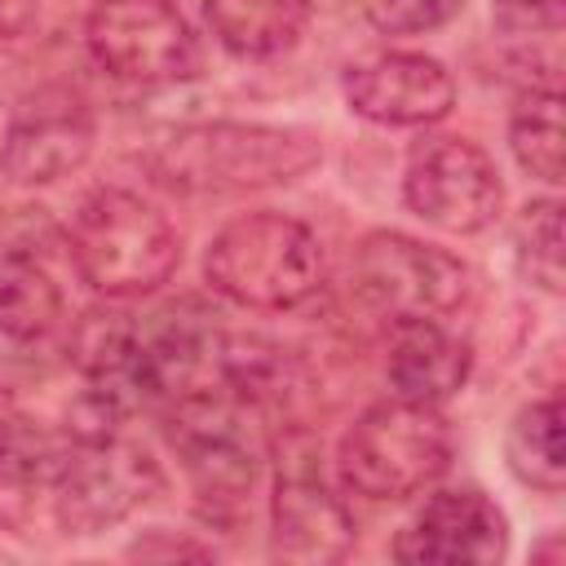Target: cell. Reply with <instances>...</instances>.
Returning a JSON list of instances; mask_svg holds the SVG:
<instances>
[{
  "label": "cell",
  "mask_w": 566,
  "mask_h": 566,
  "mask_svg": "<svg viewBox=\"0 0 566 566\" xmlns=\"http://www.w3.org/2000/svg\"><path fill=\"white\" fill-rule=\"evenodd\" d=\"M323 159V142L310 128L203 119L164 133L146 150V168L177 195H248L301 181Z\"/></svg>",
  "instance_id": "cell-1"
},
{
  "label": "cell",
  "mask_w": 566,
  "mask_h": 566,
  "mask_svg": "<svg viewBox=\"0 0 566 566\" xmlns=\"http://www.w3.org/2000/svg\"><path fill=\"white\" fill-rule=\"evenodd\" d=\"M66 248L80 279L115 301L164 287L181 261V234L172 221L119 186H102L80 199L66 226Z\"/></svg>",
  "instance_id": "cell-2"
},
{
  "label": "cell",
  "mask_w": 566,
  "mask_h": 566,
  "mask_svg": "<svg viewBox=\"0 0 566 566\" xmlns=\"http://www.w3.org/2000/svg\"><path fill=\"white\" fill-rule=\"evenodd\" d=\"M203 279L217 296L243 310H296L323 287L327 256L305 221L248 212L217 230L203 252Z\"/></svg>",
  "instance_id": "cell-3"
},
{
  "label": "cell",
  "mask_w": 566,
  "mask_h": 566,
  "mask_svg": "<svg viewBox=\"0 0 566 566\" xmlns=\"http://www.w3.org/2000/svg\"><path fill=\"white\" fill-rule=\"evenodd\" d=\"M164 438L195 495L212 513L243 504L261 464L270 460V438L256 402L234 394L230 385H203L172 398Z\"/></svg>",
  "instance_id": "cell-4"
},
{
  "label": "cell",
  "mask_w": 566,
  "mask_h": 566,
  "mask_svg": "<svg viewBox=\"0 0 566 566\" xmlns=\"http://www.w3.org/2000/svg\"><path fill=\"white\" fill-rule=\"evenodd\" d=\"M451 464V424L433 402L385 398L367 407L336 447L345 491L394 504L433 486Z\"/></svg>",
  "instance_id": "cell-5"
},
{
  "label": "cell",
  "mask_w": 566,
  "mask_h": 566,
  "mask_svg": "<svg viewBox=\"0 0 566 566\" xmlns=\"http://www.w3.org/2000/svg\"><path fill=\"white\" fill-rule=\"evenodd\" d=\"M354 292L389 323H442L469 301V265L438 243L371 230L354 248Z\"/></svg>",
  "instance_id": "cell-6"
},
{
  "label": "cell",
  "mask_w": 566,
  "mask_h": 566,
  "mask_svg": "<svg viewBox=\"0 0 566 566\" xmlns=\"http://www.w3.org/2000/svg\"><path fill=\"white\" fill-rule=\"evenodd\" d=\"M93 62L128 84H181L199 75V40L172 0H97L84 27Z\"/></svg>",
  "instance_id": "cell-7"
},
{
  "label": "cell",
  "mask_w": 566,
  "mask_h": 566,
  "mask_svg": "<svg viewBox=\"0 0 566 566\" xmlns=\"http://www.w3.org/2000/svg\"><path fill=\"white\" fill-rule=\"evenodd\" d=\"M164 486L159 460L119 433L71 447L53 491V517L66 535H102L137 513Z\"/></svg>",
  "instance_id": "cell-8"
},
{
  "label": "cell",
  "mask_w": 566,
  "mask_h": 566,
  "mask_svg": "<svg viewBox=\"0 0 566 566\" xmlns=\"http://www.w3.org/2000/svg\"><path fill=\"white\" fill-rule=\"evenodd\" d=\"M402 203L433 230L478 234L504 208L495 159L469 137H429L411 150L402 172Z\"/></svg>",
  "instance_id": "cell-9"
},
{
  "label": "cell",
  "mask_w": 566,
  "mask_h": 566,
  "mask_svg": "<svg viewBox=\"0 0 566 566\" xmlns=\"http://www.w3.org/2000/svg\"><path fill=\"white\" fill-rule=\"evenodd\" d=\"M274 553L292 562H336L354 548V517L345 500L327 486L310 442H287L270 495Z\"/></svg>",
  "instance_id": "cell-10"
},
{
  "label": "cell",
  "mask_w": 566,
  "mask_h": 566,
  "mask_svg": "<svg viewBox=\"0 0 566 566\" xmlns=\"http://www.w3.org/2000/svg\"><path fill=\"white\" fill-rule=\"evenodd\" d=\"M93 111L62 88L35 93L0 137V172L13 186H49L71 177L93 155Z\"/></svg>",
  "instance_id": "cell-11"
},
{
  "label": "cell",
  "mask_w": 566,
  "mask_h": 566,
  "mask_svg": "<svg viewBox=\"0 0 566 566\" xmlns=\"http://www.w3.org/2000/svg\"><path fill=\"white\" fill-rule=\"evenodd\" d=\"M340 93L354 115L385 124V128H424L451 115L455 80L429 53H376L354 62L340 80Z\"/></svg>",
  "instance_id": "cell-12"
},
{
  "label": "cell",
  "mask_w": 566,
  "mask_h": 566,
  "mask_svg": "<svg viewBox=\"0 0 566 566\" xmlns=\"http://www.w3.org/2000/svg\"><path fill=\"white\" fill-rule=\"evenodd\" d=\"M509 553V522L491 495L478 486H451L429 495L416 517L394 535L398 562H429V566H486Z\"/></svg>",
  "instance_id": "cell-13"
},
{
  "label": "cell",
  "mask_w": 566,
  "mask_h": 566,
  "mask_svg": "<svg viewBox=\"0 0 566 566\" xmlns=\"http://www.w3.org/2000/svg\"><path fill=\"white\" fill-rule=\"evenodd\" d=\"M469 367H473L469 345L455 332H447L442 323H433V318L394 323L385 376L398 389V398L438 407L451 394H460V385L469 380Z\"/></svg>",
  "instance_id": "cell-14"
},
{
  "label": "cell",
  "mask_w": 566,
  "mask_h": 566,
  "mask_svg": "<svg viewBox=\"0 0 566 566\" xmlns=\"http://www.w3.org/2000/svg\"><path fill=\"white\" fill-rule=\"evenodd\" d=\"M203 18L226 53L265 62L305 35L310 0H203Z\"/></svg>",
  "instance_id": "cell-15"
},
{
  "label": "cell",
  "mask_w": 566,
  "mask_h": 566,
  "mask_svg": "<svg viewBox=\"0 0 566 566\" xmlns=\"http://www.w3.org/2000/svg\"><path fill=\"white\" fill-rule=\"evenodd\" d=\"M504 460L513 469L517 482H526L531 491L557 495L566 486V455H562V398H535L526 402L509 433H504Z\"/></svg>",
  "instance_id": "cell-16"
},
{
  "label": "cell",
  "mask_w": 566,
  "mask_h": 566,
  "mask_svg": "<svg viewBox=\"0 0 566 566\" xmlns=\"http://www.w3.org/2000/svg\"><path fill=\"white\" fill-rule=\"evenodd\" d=\"M75 438L57 424H44L27 411L0 416V491H40L53 486L71 460Z\"/></svg>",
  "instance_id": "cell-17"
},
{
  "label": "cell",
  "mask_w": 566,
  "mask_h": 566,
  "mask_svg": "<svg viewBox=\"0 0 566 566\" xmlns=\"http://www.w3.org/2000/svg\"><path fill=\"white\" fill-rule=\"evenodd\" d=\"M62 318L53 274L22 248L0 243V336H44Z\"/></svg>",
  "instance_id": "cell-18"
},
{
  "label": "cell",
  "mask_w": 566,
  "mask_h": 566,
  "mask_svg": "<svg viewBox=\"0 0 566 566\" xmlns=\"http://www.w3.org/2000/svg\"><path fill=\"white\" fill-rule=\"evenodd\" d=\"M509 150L522 172L544 186H562L566 150H562V93L526 88L509 115Z\"/></svg>",
  "instance_id": "cell-19"
},
{
  "label": "cell",
  "mask_w": 566,
  "mask_h": 566,
  "mask_svg": "<svg viewBox=\"0 0 566 566\" xmlns=\"http://www.w3.org/2000/svg\"><path fill=\"white\" fill-rule=\"evenodd\" d=\"M513 261L531 287L562 296V199L544 195L522 203V212L513 217Z\"/></svg>",
  "instance_id": "cell-20"
},
{
  "label": "cell",
  "mask_w": 566,
  "mask_h": 566,
  "mask_svg": "<svg viewBox=\"0 0 566 566\" xmlns=\"http://www.w3.org/2000/svg\"><path fill=\"white\" fill-rule=\"evenodd\" d=\"M35 340L40 336H0V411H13L18 398L49 376V354Z\"/></svg>",
  "instance_id": "cell-21"
},
{
  "label": "cell",
  "mask_w": 566,
  "mask_h": 566,
  "mask_svg": "<svg viewBox=\"0 0 566 566\" xmlns=\"http://www.w3.org/2000/svg\"><path fill=\"white\" fill-rule=\"evenodd\" d=\"M371 22L389 35H420V31H438L447 27L464 0H371Z\"/></svg>",
  "instance_id": "cell-22"
},
{
  "label": "cell",
  "mask_w": 566,
  "mask_h": 566,
  "mask_svg": "<svg viewBox=\"0 0 566 566\" xmlns=\"http://www.w3.org/2000/svg\"><path fill=\"white\" fill-rule=\"evenodd\" d=\"M491 22L509 40H548L566 22V0H491Z\"/></svg>",
  "instance_id": "cell-23"
},
{
  "label": "cell",
  "mask_w": 566,
  "mask_h": 566,
  "mask_svg": "<svg viewBox=\"0 0 566 566\" xmlns=\"http://www.w3.org/2000/svg\"><path fill=\"white\" fill-rule=\"evenodd\" d=\"M35 9H40V0H0V40L22 35L35 22Z\"/></svg>",
  "instance_id": "cell-24"
}]
</instances>
